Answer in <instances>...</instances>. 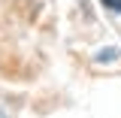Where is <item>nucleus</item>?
I'll use <instances>...</instances> for the list:
<instances>
[{
    "label": "nucleus",
    "mask_w": 121,
    "mask_h": 118,
    "mask_svg": "<svg viewBox=\"0 0 121 118\" xmlns=\"http://www.w3.org/2000/svg\"><path fill=\"white\" fill-rule=\"evenodd\" d=\"M106 6H112V9H115V12H121V0H103Z\"/></svg>",
    "instance_id": "1"
}]
</instances>
